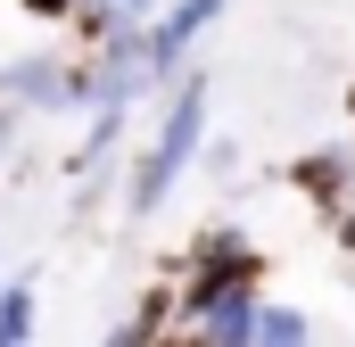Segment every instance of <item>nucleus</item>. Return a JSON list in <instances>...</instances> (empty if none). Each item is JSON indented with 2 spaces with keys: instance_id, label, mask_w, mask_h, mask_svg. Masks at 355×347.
I'll return each instance as SVG.
<instances>
[{
  "instance_id": "nucleus-8",
  "label": "nucleus",
  "mask_w": 355,
  "mask_h": 347,
  "mask_svg": "<svg viewBox=\"0 0 355 347\" xmlns=\"http://www.w3.org/2000/svg\"><path fill=\"white\" fill-rule=\"evenodd\" d=\"M42 331V298H33V281H0V347H25Z\"/></svg>"
},
{
  "instance_id": "nucleus-12",
  "label": "nucleus",
  "mask_w": 355,
  "mask_h": 347,
  "mask_svg": "<svg viewBox=\"0 0 355 347\" xmlns=\"http://www.w3.org/2000/svg\"><path fill=\"white\" fill-rule=\"evenodd\" d=\"M116 8H132V17H149V8H157V0H116Z\"/></svg>"
},
{
  "instance_id": "nucleus-11",
  "label": "nucleus",
  "mask_w": 355,
  "mask_h": 347,
  "mask_svg": "<svg viewBox=\"0 0 355 347\" xmlns=\"http://www.w3.org/2000/svg\"><path fill=\"white\" fill-rule=\"evenodd\" d=\"M331 232H339V248H355V198L339 207V215H331Z\"/></svg>"
},
{
  "instance_id": "nucleus-2",
  "label": "nucleus",
  "mask_w": 355,
  "mask_h": 347,
  "mask_svg": "<svg viewBox=\"0 0 355 347\" xmlns=\"http://www.w3.org/2000/svg\"><path fill=\"white\" fill-rule=\"evenodd\" d=\"M223 289H265V248L240 232V223H207L190 248H182V273H174V323L190 306L223 298Z\"/></svg>"
},
{
  "instance_id": "nucleus-5",
  "label": "nucleus",
  "mask_w": 355,
  "mask_h": 347,
  "mask_svg": "<svg viewBox=\"0 0 355 347\" xmlns=\"http://www.w3.org/2000/svg\"><path fill=\"white\" fill-rule=\"evenodd\" d=\"M289 190L331 223V215L355 198V158H347V149H314V158H297V166H289Z\"/></svg>"
},
{
  "instance_id": "nucleus-9",
  "label": "nucleus",
  "mask_w": 355,
  "mask_h": 347,
  "mask_svg": "<svg viewBox=\"0 0 355 347\" xmlns=\"http://www.w3.org/2000/svg\"><path fill=\"white\" fill-rule=\"evenodd\" d=\"M124 116H132V108H91V133H83V149H75V174H99L107 158H116V141H124Z\"/></svg>"
},
{
  "instance_id": "nucleus-4",
  "label": "nucleus",
  "mask_w": 355,
  "mask_h": 347,
  "mask_svg": "<svg viewBox=\"0 0 355 347\" xmlns=\"http://www.w3.org/2000/svg\"><path fill=\"white\" fill-rule=\"evenodd\" d=\"M223 8H232V0H157V8H149L141 42H149V75H157V91L190 67V50L215 33V17H223Z\"/></svg>"
},
{
  "instance_id": "nucleus-10",
  "label": "nucleus",
  "mask_w": 355,
  "mask_h": 347,
  "mask_svg": "<svg viewBox=\"0 0 355 347\" xmlns=\"http://www.w3.org/2000/svg\"><path fill=\"white\" fill-rule=\"evenodd\" d=\"M17 8H25L33 25H67V17H75V0H17Z\"/></svg>"
},
{
  "instance_id": "nucleus-1",
  "label": "nucleus",
  "mask_w": 355,
  "mask_h": 347,
  "mask_svg": "<svg viewBox=\"0 0 355 347\" xmlns=\"http://www.w3.org/2000/svg\"><path fill=\"white\" fill-rule=\"evenodd\" d=\"M166 108H157V133H149V149L132 158V182H124V215L132 223H149L166 198H174V182L190 174L198 158V141H207V108H215V83L198 75V67H182L174 83L157 91Z\"/></svg>"
},
{
  "instance_id": "nucleus-3",
  "label": "nucleus",
  "mask_w": 355,
  "mask_h": 347,
  "mask_svg": "<svg viewBox=\"0 0 355 347\" xmlns=\"http://www.w3.org/2000/svg\"><path fill=\"white\" fill-rule=\"evenodd\" d=\"M0 99L25 116H91V67L67 58V50H17L0 67Z\"/></svg>"
},
{
  "instance_id": "nucleus-7",
  "label": "nucleus",
  "mask_w": 355,
  "mask_h": 347,
  "mask_svg": "<svg viewBox=\"0 0 355 347\" xmlns=\"http://www.w3.org/2000/svg\"><path fill=\"white\" fill-rule=\"evenodd\" d=\"M107 339H124V347H141V339H174V281L141 289V306H132V314H124Z\"/></svg>"
},
{
  "instance_id": "nucleus-6",
  "label": "nucleus",
  "mask_w": 355,
  "mask_h": 347,
  "mask_svg": "<svg viewBox=\"0 0 355 347\" xmlns=\"http://www.w3.org/2000/svg\"><path fill=\"white\" fill-rule=\"evenodd\" d=\"M314 339V314L289 306V298H257V323H248V347H306Z\"/></svg>"
},
{
  "instance_id": "nucleus-13",
  "label": "nucleus",
  "mask_w": 355,
  "mask_h": 347,
  "mask_svg": "<svg viewBox=\"0 0 355 347\" xmlns=\"http://www.w3.org/2000/svg\"><path fill=\"white\" fill-rule=\"evenodd\" d=\"M347 116H355V67H347Z\"/></svg>"
}]
</instances>
